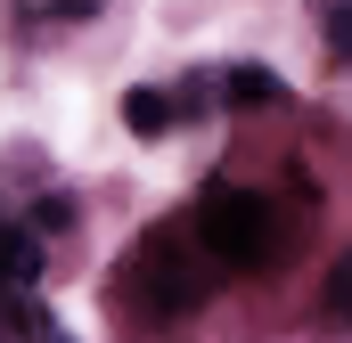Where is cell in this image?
<instances>
[{
	"mask_svg": "<svg viewBox=\"0 0 352 343\" xmlns=\"http://www.w3.org/2000/svg\"><path fill=\"white\" fill-rule=\"evenodd\" d=\"M74 229V196H41L33 204V237H66Z\"/></svg>",
	"mask_w": 352,
	"mask_h": 343,
	"instance_id": "52a82bcc",
	"label": "cell"
},
{
	"mask_svg": "<svg viewBox=\"0 0 352 343\" xmlns=\"http://www.w3.org/2000/svg\"><path fill=\"white\" fill-rule=\"evenodd\" d=\"M328 58H336V66H352V0H336V8H328Z\"/></svg>",
	"mask_w": 352,
	"mask_h": 343,
	"instance_id": "ba28073f",
	"label": "cell"
},
{
	"mask_svg": "<svg viewBox=\"0 0 352 343\" xmlns=\"http://www.w3.org/2000/svg\"><path fill=\"white\" fill-rule=\"evenodd\" d=\"M197 246H205V261H221V270H270V254H278L270 196H254V188H213L197 204Z\"/></svg>",
	"mask_w": 352,
	"mask_h": 343,
	"instance_id": "7a4b0ae2",
	"label": "cell"
},
{
	"mask_svg": "<svg viewBox=\"0 0 352 343\" xmlns=\"http://www.w3.org/2000/svg\"><path fill=\"white\" fill-rule=\"evenodd\" d=\"M230 106H278V98H287V82H278V74H270V66H230Z\"/></svg>",
	"mask_w": 352,
	"mask_h": 343,
	"instance_id": "277c9868",
	"label": "cell"
},
{
	"mask_svg": "<svg viewBox=\"0 0 352 343\" xmlns=\"http://www.w3.org/2000/svg\"><path fill=\"white\" fill-rule=\"evenodd\" d=\"M41 278V237L33 229H0V286H33Z\"/></svg>",
	"mask_w": 352,
	"mask_h": 343,
	"instance_id": "3957f363",
	"label": "cell"
},
{
	"mask_svg": "<svg viewBox=\"0 0 352 343\" xmlns=\"http://www.w3.org/2000/svg\"><path fill=\"white\" fill-rule=\"evenodd\" d=\"M123 278H131V303H140L148 319H188V311L213 294V278H205V246H188V229H156V237H140V246L123 254Z\"/></svg>",
	"mask_w": 352,
	"mask_h": 343,
	"instance_id": "6da1fadb",
	"label": "cell"
},
{
	"mask_svg": "<svg viewBox=\"0 0 352 343\" xmlns=\"http://www.w3.org/2000/svg\"><path fill=\"white\" fill-rule=\"evenodd\" d=\"M25 16H41V25H82V16H98V0H16Z\"/></svg>",
	"mask_w": 352,
	"mask_h": 343,
	"instance_id": "8992f818",
	"label": "cell"
},
{
	"mask_svg": "<svg viewBox=\"0 0 352 343\" xmlns=\"http://www.w3.org/2000/svg\"><path fill=\"white\" fill-rule=\"evenodd\" d=\"M328 311H336V319H352V254L336 261V278H328Z\"/></svg>",
	"mask_w": 352,
	"mask_h": 343,
	"instance_id": "9c48e42d",
	"label": "cell"
},
{
	"mask_svg": "<svg viewBox=\"0 0 352 343\" xmlns=\"http://www.w3.org/2000/svg\"><path fill=\"white\" fill-rule=\"evenodd\" d=\"M123 123H131L140 139H156V131L173 123V98H164V90H123Z\"/></svg>",
	"mask_w": 352,
	"mask_h": 343,
	"instance_id": "5b68a950",
	"label": "cell"
}]
</instances>
